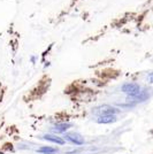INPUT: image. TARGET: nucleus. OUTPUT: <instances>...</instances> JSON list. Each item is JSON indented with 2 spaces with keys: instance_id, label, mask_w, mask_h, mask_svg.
Segmentation results:
<instances>
[{
  "instance_id": "nucleus-3",
  "label": "nucleus",
  "mask_w": 153,
  "mask_h": 154,
  "mask_svg": "<svg viewBox=\"0 0 153 154\" xmlns=\"http://www.w3.org/2000/svg\"><path fill=\"white\" fill-rule=\"evenodd\" d=\"M95 112H98L99 115H115V114L119 113V109L112 107V106L105 105V106H100V107L96 108Z\"/></svg>"
},
{
  "instance_id": "nucleus-9",
  "label": "nucleus",
  "mask_w": 153,
  "mask_h": 154,
  "mask_svg": "<svg viewBox=\"0 0 153 154\" xmlns=\"http://www.w3.org/2000/svg\"><path fill=\"white\" fill-rule=\"evenodd\" d=\"M49 154H55V153H49Z\"/></svg>"
},
{
  "instance_id": "nucleus-8",
  "label": "nucleus",
  "mask_w": 153,
  "mask_h": 154,
  "mask_svg": "<svg viewBox=\"0 0 153 154\" xmlns=\"http://www.w3.org/2000/svg\"><path fill=\"white\" fill-rule=\"evenodd\" d=\"M147 82H149L150 84H153V71L149 74V76H147Z\"/></svg>"
},
{
  "instance_id": "nucleus-2",
  "label": "nucleus",
  "mask_w": 153,
  "mask_h": 154,
  "mask_svg": "<svg viewBox=\"0 0 153 154\" xmlns=\"http://www.w3.org/2000/svg\"><path fill=\"white\" fill-rule=\"evenodd\" d=\"M66 140H68V141H70V143H73L74 145H83L84 144V138L81 136L80 133H77V132H68L67 135L65 136Z\"/></svg>"
},
{
  "instance_id": "nucleus-7",
  "label": "nucleus",
  "mask_w": 153,
  "mask_h": 154,
  "mask_svg": "<svg viewBox=\"0 0 153 154\" xmlns=\"http://www.w3.org/2000/svg\"><path fill=\"white\" fill-rule=\"evenodd\" d=\"M38 152H39V153H43V154L54 153V152H57V148L51 147V146H43V147H40V148H38Z\"/></svg>"
},
{
  "instance_id": "nucleus-6",
  "label": "nucleus",
  "mask_w": 153,
  "mask_h": 154,
  "mask_svg": "<svg viewBox=\"0 0 153 154\" xmlns=\"http://www.w3.org/2000/svg\"><path fill=\"white\" fill-rule=\"evenodd\" d=\"M72 126V124H68V123H60V124H55L52 130L55 132H65L66 130H68L69 128Z\"/></svg>"
},
{
  "instance_id": "nucleus-5",
  "label": "nucleus",
  "mask_w": 153,
  "mask_h": 154,
  "mask_svg": "<svg viewBox=\"0 0 153 154\" xmlns=\"http://www.w3.org/2000/svg\"><path fill=\"white\" fill-rule=\"evenodd\" d=\"M45 140H49L51 143H54V144H58V145H65L66 140L59 136H55V135H45L43 137Z\"/></svg>"
},
{
  "instance_id": "nucleus-4",
  "label": "nucleus",
  "mask_w": 153,
  "mask_h": 154,
  "mask_svg": "<svg viewBox=\"0 0 153 154\" xmlns=\"http://www.w3.org/2000/svg\"><path fill=\"white\" fill-rule=\"evenodd\" d=\"M96 121L99 124H109V123H114L116 121V118L115 115H99Z\"/></svg>"
},
{
  "instance_id": "nucleus-1",
  "label": "nucleus",
  "mask_w": 153,
  "mask_h": 154,
  "mask_svg": "<svg viewBox=\"0 0 153 154\" xmlns=\"http://www.w3.org/2000/svg\"><path fill=\"white\" fill-rule=\"evenodd\" d=\"M121 91L129 97H135L140 93V86L136 83H125L121 86Z\"/></svg>"
}]
</instances>
